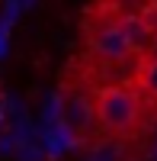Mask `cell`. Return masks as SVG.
I'll return each mask as SVG.
<instances>
[{
    "label": "cell",
    "mask_w": 157,
    "mask_h": 161,
    "mask_svg": "<svg viewBox=\"0 0 157 161\" xmlns=\"http://www.w3.org/2000/svg\"><path fill=\"white\" fill-rule=\"evenodd\" d=\"M93 123L106 136H128L141 123V97L125 84H103L93 93Z\"/></svg>",
    "instance_id": "6da1fadb"
},
{
    "label": "cell",
    "mask_w": 157,
    "mask_h": 161,
    "mask_svg": "<svg viewBox=\"0 0 157 161\" xmlns=\"http://www.w3.org/2000/svg\"><path fill=\"white\" fill-rule=\"evenodd\" d=\"M93 16H96V19L84 23L87 52H90L96 61H106V64L125 61L128 55H132V48H128L125 36H122V29H119V19H115L112 13H103V10H96Z\"/></svg>",
    "instance_id": "7a4b0ae2"
},
{
    "label": "cell",
    "mask_w": 157,
    "mask_h": 161,
    "mask_svg": "<svg viewBox=\"0 0 157 161\" xmlns=\"http://www.w3.org/2000/svg\"><path fill=\"white\" fill-rule=\"evenodd\" d=\"M61 116H64V129L74 132V136H87L93 123V97L87 90H71L61 103Z\"/></svg>",
    "instance_id": "3957f363"
},
{
    "label": "cell",
    "mask_w": 157,
    "mask_h": 161,
    "mask_svg": "<svg viewBox=\"0 0 157 161\" xmlns=\"http://www.w3.org/2000/svg\"><path fill=\"white\" fill-rule=\"evenodd\" d=\"M115 19H119V29H122V36H125L128 48H132V55H144V52H151L157 32L151 29V23L144 19V13H141V10L119 13Z\"/></svg>",
    "instance_id": "277c9868"
},
{
    "label": "cell",
    "mask_w": 157,
    "mask_h": 161,
    "mask_svg": "<svg viewBox=\"0 0 157 161\" xmlns=\"http://www.w3.org/2000/svg\"><path fill=\"white\" fill-rule=\"evenodd\" d=\"M135 84H138V90L144 93V97L157 100V55L144 52V58H141L138 68H135Z\"/></svg>",
    "instance_id": "5b68a950"
},
{
    "label": "cell",
    "mask_w": 157,
    "mask_h": 161,
    "mask_svg": "<svg viewBox=\"0 0 157 161\" xmlns=\"http://www.w3.org/2000/svg\"><path fill=\"white\" fill-rule=\"evenodd\" d=\"M148 0H96V10L103 13H112V16H119V13H132V10H141Z\"/></svg>",
    "instance_id": "8992f818"
},
{
    "label": "cell",
    "mask_w": 157,
    "mask_h": 161,
    "mask_svg": "<svg viewBox=\"0 0 157 161\" xmlns=\"http://www.w3.org/2000/svg\"><path fill=\"white\" fill-rule=\"evenodd\" d=\"M19 161H42V155L35 148H19Z\"/></svg>",
    "instance_id": "52a82bcc"
},
{
    "label": "cell",
    "mask_w": 157,
    "mask_h": 161,
    "mask_svg": "<svg viewBox=\"0 0 157 161\" xmlns=\"http://www.w3.org/2000/svg\"><path fill=\"white\" fill-rule=\"evenodd\" d=\"M13 152V136H0V155H10Z\"/></svg>",
    "instance_id": "ba28073f"
},
{
    "label": "cell",
    "mask_w": 157,
    "mask_h": 161,
    "mask_svg": "<svg viewBox=\"0 0 157 161\" xmlns=\"http://www.w3.org/2000/svg\"><path fill=\"white\" fill-rule=\"evenodd\" d=\"M19 3H23V7H32V3H35V0H19Z\"/></svg>",
    "instance_id": "9c48e42d"
},
{
    "label": "cell",
    "mask_w": 157,
    "mask_h": 161,
    "mask_svg": "<svg viewBox=\"0 0 157 161\" xmlns=\"http://www.w3.org/2000/svg\"><path fill=\"white\" fill-rule=\"evenodd\" d=\"M0 129H3V110H0Z\"/></svg>",
    "instance_id": "30bf717a"
}]
</instances>
